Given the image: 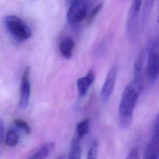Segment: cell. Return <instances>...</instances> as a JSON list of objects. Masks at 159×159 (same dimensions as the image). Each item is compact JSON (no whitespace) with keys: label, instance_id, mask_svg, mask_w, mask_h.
<instances>
[{"label":"cell","instance_id":"1","mask_svg":"<svg viewBox=\"0 0 159 159\" xmlns=\"http://www.w3.org/2000/svg\"><path fill=\"white\" fill-rule=\"evenodd\" d=\"M141 91L132 81L125 88L119 107L120 122L122 127L125 128L130 125L132 115Z\"/></svg>","mask_w":159,"mask_h":159},{"label":"cell","instance_id":"2","mask_svg":"<svg viewBox=\"0 0 159 159\" xmlns=\"http://www.w3.org/2000/svg\"><path fill=\"white\" fill-rule=\"evenodd\" d=\"M4 24L9 34L16 40L23 42L31 36L29 27L19 17L8 16L4 18Z\"/></svg>","mask_w":159,"mask_h":159},{"label":"cell","instance_id":"3","mask_svg":"<svg viewBox=\"0 0 159 159\" xmlns=\"http://www.w3.org/2000/svg\"><path fill=\"white\" fill-rule=\"evenodd\" d=\"M147 73L151 81H155L159 75V32L153 39L148 52Z\"/></svg>","mask_w":159,"mask_h":159},{"label":"cell","instance_id":"4","mask_svg":"<svg viewBox=\"0 0 159 159\" xmlns=\"http://www.w3.org/2000/svg\"><path fill=\"white\" fill-rule=\"evenodd\" d=\"M87 7L88 3L84 0H79L71 4L66 14L68 22L71 25L81 22L86 16Z\"/></svg>","mask_w":159,"mask_h":159},{"label":"cell","instance_id":"5","mask_svg":"<svg viewBox=\"0 0 159 159\" xmlns=\"http://www.w3.org/2000/svg\"><path fill=\"white\" fill-rule=\"evenodd\" d=\"M117 70L116 65L112 66L109 68L106 76L104 83L100 93L101 99L104 104L107 103L109 101L112 94L117 76Z\"/></svg>","mask_w":159,"mask_h":159},{"label":"cell","instance_id":"6","mask_svg":"<svg viewBox=\"0 0 159 159\" xmlns=\"http://www.w3.org/2000/svg\"><path fill=\"white\" fill-rule=\"evenodd\" d=\"M29 72L30 68L26 67L24 73L22 75L20 89V99L19 105L21 108H25L29 101L30 93V85L29 81Z\"/></svg>","mask_w":159,"mask_h":159},{"label":"cell","instance_id":"7","mask_svg":"<svg viewBox=\"0 0 159 159\" xmlns=\"http://www.w3.org/2000/svg\"><path fill=\"white\" fill-rule=\"evenodd\" d=\"M143 65V52H140L139 54L134 65V70H133L134 78L132 81L141 90L142 89V86H143V83H142Z\"/></svg>","mask_w":159,"mask_h":159},{"label":"cell","instance_id":"8","mask_svg":"<svg viewBox=\"0 0 159 159\" xmlns=\"http://www.w3.org/2000/svg\"><path fill=\"white\" fill-rule=\"evenodd\" d=\"M144 158L146 159H157L159 158V132L154 133L147 147Z\"/></svg>","mask_w":159,"mask_h":159},{"label":"cell","instance_id":"9","mask_svg":"<svg viewBox=\"0 0 159 159\" xmlns=\"http://www.w3.org/2000/svg\"><path fill=\"white\" fill-rule=\"evenodd\" d=\"M94 80V72L89 70L86 75L84 77L80 78L77 81V86L80 96L83 97L86 95L88 90Z\"/></svg>","mask_w":159,"mask_h":159},{"label":"cell","instance_id":"10","mask_svg":"<svg viewBox=\"0 0 159 159\" xmlns=\"http://www.w3.org/2000/svg\"><path fill=\"white\" fill-rule=\"evenodd\" d=\"M155 0H143L141 7L142 11V23L143 26H145L148 20V17L154 5Z\"/></svg>","mask_w":159,"mask_h":159},{"label":"cell","instance_id":"11","mask_svg":"<svg viewBox=\"0 0 159 159\" xmlns=\"http://www.w3.org/2000/svg\"><path fill=\"white\" fill-rule=\"evenodd\" d=\"M80 139L76 135L72 139L70 152L68 153V158L78 159L81 156V147H80Z\"/></svg>","mask_w":159,"mask_h":159},{"label":"cell","instance_id":"12","mask_svg":"<svg viewBox=\"0 0 159 159\" xmlns=\"http://www.w3.org/2000/svg\"><path fill=\"white\" fill-rule=\"evenodd\" d=\"M54 143L52 142L44 143L36 152H35L31 157L30 159H43L45 158L50 153V150L53 148Z\"/></svg>","mask_w":159,"mask_h":159},{"label":"cell","instance_id":"13","mask_svg":"<svg viewBox=\"0 0 159 159\" xmlns=\"http://www.w3.org/2000/svg\"><path fill=\"white\" fill-rule=\"evenodd\" d=\"M74 47V42L71 39H66L62 42L60 46L61 55L66 58H70L72 55V50Z\"/></svg>","mask_w":159,"mask_h":159},{"label":"cell","instance_id":"14","mask_svg":"<svg viewBox=\"0 0 159 159\" xmlns=\"http://www.w3.org/2000/svg\"><path fill=\"white\" fill-rule=\"evenodd\" d=\"M89 120L86 118L80 122L76 125V135L80 139H83L84 136L88 134L89 131Z\"/></svg>","mask_w":159,"mask_h":159},{"label":"cell","instance_id":"15","mask_svg":"<svg viewBox=\"0 0 159 159\" xmlns=\"http://www.w3.org/2000/svg\"><path fill=\"white\" fill-rule=\"evenodd\" d=\"M6 144L9 147L16 146L19 142V136L14 130H9L6 135Z\"/></svg>","mask_w":159,"mask_h":159},{"label":"cell","instance_id":"16","mask_svg":"<svg viewBox=\"0 0 159 159\" xmlns=\"http://www.w3.org/2000/svg\"><path fill=\"white\" fill-rule=\"evenodd\" d=\"M13 122H14V125L16 126H17V127L24 130V132L26 134H29L31 132V129H30V126L24 120H22V119H15Z\"/></svg>","mask_w":159,"mask_h":159},{"label":"cell","instance_id":"17","mask_svg":"<svg viewBox=\"0 0 159 159\" xmlns=\"http://www.w3.org/2000/svg\"><path fill=\"white\" fill-rule=\"evenodd\" d=\"M98 143L96 140H94L91 143V145L89 148V150L88 153V159L96 158L98 155Z\"/></svg>","mask_w":159,"mask_h":159},{"label":"cell","instance_id":"18","mask_svg":"<svg viewBox=\"0 0 159 159\" xmlns=\"http://www.w3.org/2000/svg\"><path fill=\"white\" fill-rule=\"evenodd\" d=\"M102 7V4L100 3L98 5H97L91 12V13L89 14L88 17V20H87V24L88 25L91 24V22H93V20L94 19V18L96 17V16H97V14L99 13V12L101 11V9Z\"/></svg>","mask_w":159,"mask_h":159},{"label":"cell","instance_id":"19","mask_svg":"<svg viewBox=\"0 0 159 159\" xmlns=\"http://www.w3.org/2000/svg\"><path fill=\"white\" fill-rule=\"evenodd\" d=\"M139 149L137 146L134 147L130 150L126 157L127 159H137L140 158Z\"/></svg>","mask_w":159,"mask_h":159},{"label":"cell","instance_id":"20","mask_svg":"<svg viewBox=\"0 0 159 159\" xmlns=\"http://www.w3.org/2000/svg\"><path fill=\"white\" fill-rule=\"evenodd\" d=\"M142 2L143 0H133L130 11L138 14L141 10Z\"/></svg>","mask_w":159,"mask_h":159},{"label":"cell","instance_id":"21","mask_svg":"<svg viewBox=\"0 0 159 159\" xmlns=\"http://www.w3.org/2000/svg\"><path fill=\"white\" fill-rule=\"evenodd\" d=\"M4 138V125L3 121L0 119V145L2 144Z\"/></svg>","mask_w":159,"mask_h":159},{"label":"cell","instance_id":"22","mask_svg":"<svg viewBox=\"0 0 159 159\" xmlns=\"http://www.w3.org/2000/svg\"><path fill=\"white\" fill-rule=\"evenodd\" d=\"M79 0H68V2L71 5V4H74V3H75L76 2H77V1H78Z\"/></svg>","mask_w":159,"mask_h":159},{"label":"cell","instance_id":"23","mask_svg":"<svg viewBox=\"0 0 159 159\" xmlns=\"http://www.w3.org/2000/svg\"><path fill=\"white\" fill-rule=\"evenodd\" d=\"M157 22L159 24V14L158 16V18H157Z\"/></svg>","mask_w":159,"mask_h":159},{"label":"cell","instance_id":"24","mask_svg":"<svg viewBox=\"0 0 159 159\" xmlns=\"http://www.w3.org/2000/svg\"><path fill=\"white\" fill-rule=\"evenodd\" d=\"M96 0H89V1L90 2H93V1H95Z\"/></svg>","mask_w":159,"mask_h":159},{"label":"cell","instance_id":"25","mask_svg":"<svg viewBox=\"0 0 159 159\" xmlns=\"http://www.w3.org/2000/svg\"><path fill=\"white\" fill-rule=\"evenodd\" d=\"M158 116H159V114H158Z\"/></svg>","mask_w":159,"mask_h":159}]
</instances>
